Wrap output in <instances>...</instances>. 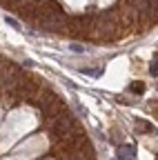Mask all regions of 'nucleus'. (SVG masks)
<instances>
[{"instance_id":"f257e3e1","label":"nucleus","mask_w":158,"mask_h":160,"mask_svg":"<svg viewBox=\"0 0 158 160\" xmlns=\"http://www.w3.org/2000/svg\"><path fill=\"white\" fill-rule=\"evenodd\" d=\"M47 127H49V131H51V136L58 140V138H63V136H67L71 129H76L78 125H76V118L65 109L60 116H56L54 120H49V122H45Z\"/></svg>"},{"instance_id":"f03ea898","label":"nucleus","mask_w":158,"mask_h":160,"mask_svg":"<svg viewBox=\"0 0 158 160\" xmlns=\"http://www.w3.org/2000/svg\"><path fill=\"white\" fill-rule=\"evenodd\" d=\"M134 127H136V131L138 133H156V127L151 125V122H147V120H143V118H138V120H134Z\"/></svg>"},{"instance_id":"7ed1b4c3","label":"nucleus","mask_w":158,"mask_h":160,"mask_svg":"<svg viewBox=\"0 0 158 160\" xmlns=\"http://www.w3.org/2000/svg\"><path fill=\"white\" fill-rule=\"evenodd\" d=\"M116 156H118V160H134L136 147H131V145H120V147H118V151H116Z\"/></svg>"},{"instance_id":"20e7f679","label":"nucleus","mask_w":158,"mask_h":160,"mask_svg":"<svg viewBox=\"0 0 158 160\" xmlns=\"http://www.w3.org/2000/svg\"><path fill=\"white\" fill-rule=\"evenodd\" d=\"M136 20H138V13H136V9H134V7L123 9V22H125L127 27H134V25H136Z\"/></svg>"},{"instance_id":"39448f33","label":"nucleus","mask_w":158,"mask_h":160,"mask_svg":"<svg viewBox=\"0 0 158 160\" xmlns=\"http://www.w3.org/2000/svg\"><path fill=\"white\" fill-rule=\"evenodd\" d=\"M129 91H131V93H138V96H140V93H145V85H143V82H131Z\"/></svg>"},{"instance_id":"423d86ee","label":"nucleus","mask_w":158,"mask_h":160,"mask_svg":"<svg viewBox=\"0 0 158 160\" xmlns=\"http://www.w3.org/2000/svg\"><path fill=\"white\" fill-rule=\"evenodd\" d=\"M149 71H151V76H158V62H154V65L149 67Z\"/></svg>"}]
</instances>
